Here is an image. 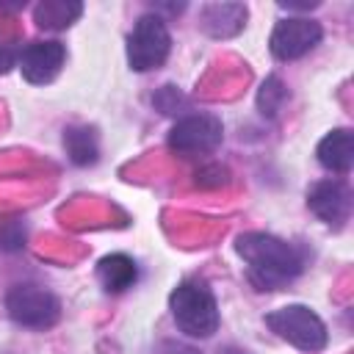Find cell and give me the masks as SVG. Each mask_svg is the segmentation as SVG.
Here are the masks:
<instances>
[{"mask_svg": "<svg viewBox=\"0 0 354 354\" xmlns=\"http://www.w3.org/2000/svg\"><path fill=\"white\" fill-rule=\"evenodd\" d=\"M266 324L277 337L288 340L299 351H321L329 340L324 321L304 304H288L266 315Z\"/></svg>", "mask_w": 354, "mask_h": 354, "instance_id": "3957f363", "label": "cell"}, {"mask_svg": "<svg viewBox=\"0 0 354 354\" xmlns=\"http://www.w3.org/2000/svg\"><path fill=\"white\" fill-rule=\"evenodd\" d=\"M169 50H171V36H169L166 22L158 14H144L127 39L130 69H136V72L158 69L169 58Z\"/></svg>", "mask_w": 354, "mask_h": 354, "instance_id": "277c9868", "label": "cell"}, {"mask_svg": "<svg viewBox=\"0 0 354 354\" xmlns=\"http://www.w3.org/2000/svg\"><path fill=\"white\" fill-rule=\"evenodd\" d=\"M169 310L171 318L177 324V329L188 337H210L218 329V304L213 290L199 282V279H188L183 285L174 288V293L169 296Z\"/></svg>", "mask_w": 354, "mask_h": 354, "instance_id": "7a4b0ae2", "label": "cell"}, {"mask_svg": "<svg viewBox=\"0 0 354 354\" xmlns=\"http://www.w3.org/2000/svg\"><path fill=\"white\" fill-rule=\"evenodd\" d=\"M288 88H285V83L277 77V75H271V77H266L263 80V86H260V91H257V108H260V113L263 116H277L279 111H282V105L288 102Z\"/></svg>", "mask_w": 354, "mask_h": 354, "instance_id": "9a60e30c", "label": "cell"}, {"mask_svg": "<svg viewBox=\"0 0 354 354\" xmlns=\"http://www.w3.org/2000/svg\"><path fill=\"white\" fill-rule=\"evenodd\" d=\"M152 105H155L160 113L174 116V113H180V111L185 108V97L177 91V86H160V88L152 94Z\"/></svg>", "mask_w": 354, "mask_h": 354, "instance_id": "2e32d148", "label": "cell"}, {"mask_svg": "<svg viewBox=\"0 0 354 354\" xmlns=\"http://www.w3.org/2000/svg\"><path fill=\"white\" fill-rule=\"evenodd\" d=\"M64 58H66V50L61 41L55 39H44V41H30L19 50V69H22V77L28 83H36V86H44V83H53L64 66Z\"/></svg>", "mask_w": 354, "mask_h": 354, "instance_id": "ba28073f", "label": "cell"}, {"mask_svg": "<svg viewBox=\"0 0 354 354\" xmlns=\"http://www.w3.org/2000/svg\"><path fill=\"white\" fill-rule=\"evenodd\" d=\"M224 354H246V351H238V348H227Z\"/></svg>", "mask_w": 354, "mask_h": 354, "instance_id": "d6986e66", "label": "cell"}, {"mask_svg": "<svg viewBox=\"0 0 354 354\" xmlns=\"http://www.w3.org/2000/svg\"><path fill=\"white\" fill-rule=\"evenodd\" d=\"M64 149L75 166H94L100 158L97 133L88 124H72L64 130Z\"/></svg>", "mask_w": 354, "mask_h": 354, "instance_id": "4fadbf2b", "label": "cell"}, {"mask_svg": "<svg viewBox=\"0 0 354 354\" xmlns=\"http://www.w3.org/2000/svg\"><path fill=\"white\" fill-rule=\"evenodd\" d=\"M194 177H196V185H202V188H216V185L224 183V169H221V166H205V169H199Z\"/></svg>", "mask_w": 354, "mask_h": 354, "instance_id": "e0dca14e", "label": "cell"}, {"mask_svg": "<svg viewBox=\"0 0 354 354\" xmlns=\"http://www.w3.org/2000/svg\"><path fill=\"white\" fill-rule=\"evenodd\" d=\"M17 61H19V47H14L11 41H0V75L17 66Z\"/></svg>", "mask_w": 354, "mask_h": 354, "instance_id": "ac0fdd59", "label": "cell"}, {"mask_svg": "<svg viewBox=\"0 0 354 354\" xmlns=\"http://www.w3.org/2000/svg\"><path fill=\"white\" fill-rule=\"evenodd\" d=\"M235 252L246 263V279L257 290H279L293 282L304 268V254L268 232H243L235 241Z\"/></svg>", "mask_w": 354, "mask_h": 354, "instance_id": "6da1fadb", "label": "cell"}, {"mask_svg": "<svg viewBox=\"0 0 354 354\" xmlns=\"http://www.w3.org/2000/svg\"><path fill=\"white\" fill-rule=\"evenodd\" d=\"M199 25L213 39H230L241 33L246 25V6L243 3H210L202 8Z\"/></svg>", "mask_w": 354, "mask_h": 354, "instance_id": "30bf717a", "label": "cell"}, {"mask_svg": "<svg viewBox=\"0 0 354 354\" xmlns=\"http://www.w3.org/2000/svg\"><path fill=\"white\" fill-rule=\"evenodd\" d=\"M6 310L14 324L28 329H50L61 318L58 299L39 285H14L6 296Z\"/></svg>", "mask_w": 354, "mask_h": 354, "instance_id": "5b68a950", "label": "cell"}, {"mask_svg": "<svg viewBox=\"0 0 354 354\" xmlns=\"http://www.w3.org/2000/svg\"><path fill=\"white\" fill-rule=\"evenodd\" d=\"M324 30L315 19H307V17H288L282 22H277L268 44H271V53L274 58L279 61H296L301 55H307L318 41H321Z\"/></svg>", "mask_w": 354, "mask_h": 354, "instance_id": "52a82bcc", "label": "cell"}, {"mask_svg": "<svg viewBox=\"0 0 354 354\" xmlns=\"http://www.w3.org/2000/svg\"><path fill=\"white\" fill-rule=\"evenodd\" d=\"M318 163L326 169V171H335V174H346L351 166H354V133L340 127V130H332L321 138L318 149Z\"/></svg>", "mask_w": 354, "mask_h": 354, "instance_id": "8fae6325", "label": "cell"}, {"mask_svg": "<svg viewBox=\"0 0 354 354\" xmlns=\"http://www.w3.org/2000/svg\"><path fill=\"white\" fill-rule=\"evenodd\" d=\"M97 277L102 282V288L108 293H122L127 288H133V282L138 279V266L133 257L116 252V254H105L97 263Z\"/></svg>", "mask_w": 354, "mask_h": 354, "instance_id": "7c38bea8", "label": "cell"}, {"mask_svg": "<svg viewBox=\"0 0 354 354\" xmlns=\"http://www.w3.org/2000/svg\"><path fill=\"white\" fill-rule=\"evenodd\" d=\"M307 205L329 227H343L351 216V191L343 180H321L310 188Z\"/></svg>", "mask_w": 354, "mask_h": 354, "instance_id": "9c48e42d", "label": "cell"}, {"mask_svg": "<svg viewBox=\"0 0 354 354\" xmlns=\"http://www.w3.org/2000/svg\"><path fill=\"white\" fill-rule=\"evenodd\" d=\"M83 14V6L75 0H44L33 8V19L41 30H64Z\"/></svg>", "mask_w": 354, "mask_h": 354, "instance_id": "5bb4252c", "label": "cell"}, {"mask_svg": "<svg viewBox=\"0 0 354 354\" xmlns=\"http://www.w3.org/2000/svg\"><path fill=\"white\" fill-rule=\"evenodd\" d=\"M224 138L221 119L213 113H188L177 119V124L169 133V149L183 155V158H196V155H210Z\"/></svg>", "mask_w": 354, "mask_h": 354, "instance_id": "8992f818", "label": "cell"}]
</instances>
